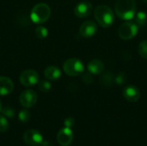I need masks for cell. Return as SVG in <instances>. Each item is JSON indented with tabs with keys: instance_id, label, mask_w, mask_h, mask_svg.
<instances>
[{
	"instance_id": "1",
	"label": "cell",
	"mask_w": 147,
	"mask_h": 146,
	"mask_svg": "<svg viewBox=\"0 0 147 146\" xmlns=\"http://www.w3.org/2000/svg\"><path fill=\"white\" fill-rule=\"evenodd\" d=\"M115 13L122 20H131L136 14L135 0H117L115 6Z\"/></svg>"
},
{
	"instance_id": "22",
	"label": "cell",
	"mask_w": 147,
	"mask_h": 146,
	"mask_svg": "<svg viewBox=\"0 0 147 146\" xmlns=\"http://www.w3.org/2000/svg\"><path fill=\"white\" fill-rule=\"evenodd\" d=\"M115 82L117 85L119 86H121V85H124L127 82V76L125 72H121L119 73L115 78Z\"/></svg>"
},
{
	"instance_id": "28",
	"label": "cell",
	"mask_w": 147,
	"mask_h": 146,
	"mask_svg": "<svg viewBox=\"0 0 147 146\" xmlns=\"http://www.w3.org/2000/svg\"><path fill=\"white\" fill-rule=\"evenodd\" d=\"M143 2H145V3H147V0H142Z\"/></svg>"
},
{
	"instance_id": "14",
	"label": "cell",
	"mask_w": 147,
	"mask_h": 146,
	"mask_svg": "<svg viewBox=\"0 0 147 146\" xmlns=\"http://www.w3.org/2000/svg\"><path fill=\"white\" fill-rule=\"evenodd\" d=\"M88 71L92 75H98L102 73L104 70V64L102 60L99 59H93L88 63L87 65Z\"/></svg>"
},
{
	"instance_id": "26",
	"label": "cell",
	"mask_w": 147,
	"mask_h": 146,
	"mask_svg": "<svg viewBox=\"0 0 147 146\" xmlns=\"http://www.w3.org/2000/svg\"><path fill=\"white\" fill-rule=\"evenodd\" d=\"M64 125L65 127H69V128H72L75 126V120L71 117H68L64 121Z\"/></svg>"
},
{
	"instance_id": "19",
	"label": "cell",
	"mask_w": 147,
	"mask_h": 146,
	"mask_svg": "<svg viewBox=\"0 0 147 146\" xmlns=\"http://www.w3.org/2000/svg\"><path fill=\"white\" fill-rule=\"evenodd\" d=\"M138 52H139L140 55L142 58L147 59V40L141 41V42L139 44Z\"/></svg>"
},
{
	"instance_id": "20",
	"label": "cell",
	"mask_w": 147,
	"mask_h": 146,
	"mask_svg": "<svg viewBox=\"0 0 147 146\" xmlns=\"http://www.w3.org/2000/svg\"><path fill=\"white\" fill-rule=\"evenodd\" d=\"M30 116H31L30 112L28 109H22L18 114V119L22 123L28 122L29 120V119H30Z\"/></svg>"
},
{
	"instance_id": "4",
	"label": "cell",
	"mask_w": 147,
	"mask_h": 146,
	"mask_svg": "<svg viewBox=\"0 0 147 146\" xmlns=\"http://www.w3.org/2000/svg\"><path fill=\"white\" fill-rule=\"evenodd\" d=\"M64 72L70 77H77L81 75L84 71V65L78 59H69L63 65Z\"/></svg>"
},
{
	"instance_id": "8",
	"label": "cell",
	"mask_w": 147,
	"mask_h": 146,
	"mask_svg": "<svg viewBox=\"0 0 147 146\" xmlns=\"http://www.w3.org/2000/svg\"><path fill=\"white\" fill-rule=\"evenodd\" d=\"M37 94L33 89H25L23 90L19 97L20 103L24 108H32L35 105L37 102Z\"/></svg>"
},
{
	"instance_id": "18",
	"label": "cell",
	"mask_w": 147,
	"mask_h": 146,
	"mask_svg": "<svg viewBox=\"0 0 147 146\" xmlns=\"http://www.w3.org/2000/svg\"><path fill=\"white\" fill-rule=\"evenodd\" d=\"M34 33H35L36 37L38 39H40V40H43V39L47 38V35H48V31H47V28L44 27V26H38L35 28Z\"/></svg>"
},
{
	"instance_id": "11",
	"label": "cell",
	"mask_w": 147,
	"mask_h": 146,
	"mask_svg": "<svg viewBox=\"0 0 147 146\" xmlns=\"http://www.w3.org/2000/svg\"><path fill=\"white\" fill-rule=\"evenodd\" d=\"M97 32V25L93 21H86L83 22L79 28V34L84 38H90Z\"/></svg>"
},
{
	"instance_id": "10",
	"label": "cell",
	"mask_w": 147,
	"mask_h": 146,
	"mask_svg": "<svg viewBox=\"0 0 147 146\" xmlns=\"http://www.w3.org/2000/svg\"><path fill=\"white\" fill-rule=\"evenodd\" d=\"M93 9L92 3L89 1H81L74 8V14L79 18L88 17Z\"/></svg>"
},
{
	"instance_id": "3",
	"label": "cell",
	"mask_w": 147,
	"mask_h": 146,
	"mask_svg": "<svg viewBox=\"0 0 147 146\" xmlns=\"http://www.w3.org/2000/svg\"><path fill=\"white\" fill-rule=\"evenodd\" d=\"M51 15V9L49 5L40 3L34 5L30 12V19L33 22L41 24L46 22Z\"/></svg>"
},
{
	"instance_id": "25",
	"label": "cell",
	"mask_w": 147,
	"mask_h": 146,
	"mask_svg": "<svg viewBox=\"0 0 147 146\" xmlns=\"http://www.w3.org/2000/svg\"><path fill=\"white\" fill-rule=\"evenodd\" d=\"M82 80H83V82H84V83H86V84H90V83L93 82V77H92L91 73H90V72H89V73H85V74L83 75Z\"/></svg>"
},
{
	"instance_id": "9",
	"label": "cell",
	"mask_w": 147,
	"mask_h": 146,
	"mask_svg": "<svg viewBox=\"0 0 147 146\" xmlns=\"http://www.w3.org/2000/svg\"><path fill=\"white\" fill-rule=\"evenodd\" d=\"M73 140V132L71 128L63 127L57 134V141L61 146H68L71 144Z\"/></svg>"
},
{
	"instance_id": "6",
	"label": "cell",
	"mask_w": 147,
	"mask_h": 146,
	"mask_svg": "<svg viewBox=\"0 0 147 146\" xmlns=\"http://www.w3.org/2000/svg\"><path fill=\"white\" fill-rule=\"evenodd\" d=\"M20 83L25 87H32L40 81V76L37 71L32 69L23 71L20 75Z\"/></svg>"
},
{
	"instance_id": "24",
	"label": "cell",
	"mask_w": 147,
	"mask_h": 146,
	"mask_svg": "<svg viewBox=\"0 0 147 146\" xmlns=\"http://www.w3.org/2000/svg\"><path fill=\"white\" fill-rule=\"evenodd\" d=\"M9 129V122L5 116L0 115V133H5Z\"/></svg>"
},
{
	"instance_id": "16",
	"label": "cell",
	"mask_w": 147,
	"mask_h": 146,
	"mask_svg": "<svg viewBox=\"0 0 147 146\" xmlns=\"http://www.w3.org/2000/svg\"><path fill=\"white\" fill-rule=\"evenodd\" d=\"M113 76L109 73V72H106L104 74L102 75V77H100V82L102 83V85H103L104 87H111L113 84Z\"/></svg>"
},
{
	"instance_id": "27",
	"label": "cell",
	"mask_w": 147,
	"mask_h": 146,
	"mask_svg": "<svg viewBox=\"0 0 147 146\" xmlns=\"http://www.w3.org/2000/svg\"><path fill=\"white\" fill-rule=\"evenodd\" d=\"M1 110H2V102L0 101V112H1Z\"/></svg>"
},
{
	"instance_id": "5",
	"label": "cell",
	"mask_w": 147,
	"mask_h": 146,
	"mask_svg": "<svg viewBox=\"0 0 147 146\" xmlns=\"http://www.w3.org/2000/svg\"><path fill=\"white\" fill-rule=\"evenodd\" d=\"M139 32V26L133 22H126L122 23L119 29L118 34L122 40H131L137 35Z\"/></svg>"
},
{
	"instance_id": "15",
	"label": "cell",
	"mask_w": 147,
	"mask_h": 146,
	"mask_svg": "<svg viewBox=\"0 0 147 146\" xmlns=\"http://www.w3.org/2000/svg\"><path fill=\"white\" fill-rule=\"evenodd\" d=\"M44 76L48 80H57L61 77V71L59 67L54 65H50L47 67L44 71Z\"/></svg>"
},
{
	"instance_id": "13",
	"label": "cell",
	"mask_w": 147,
	"mask_h": 146,
	"mask_svg": "<svg viewBox=\"0 0 147 146\" xmlns=\"http://www.w3.org/2000/svg\"><path fill=\"white\" fill-rule=\"evenodd\" d=\"M14 89L12 80L7 77L0 76V96H4L9 95Z\"/></svg>"
},
{
	"instance_id": "12",
	"label": "cell",
	"mask_w": 147,
	"mask_h": 146,
	"mask_svg": "<svg viewBox=\"0 0 147 146\" xmlns=\"http://www.w3.org/2000/svg\"><path fill=\"white\" fill-rule=\"evenodd\" d=\"M123 96L129 102H136L140 97V91L136 86L128 85L123 89Z\"/></svg>"
},
{
	"instance_id": "2",
	"label": "cell",
	"mask_w": 147,
	"mask_h": 146,
	"mask_svg": "<svg viewBox=\"0 0 147 146\" xmlns=\"http://www.w3.org/2000/svg\"><path fill=\"white\" fill-rule=\"evenodd\" d=\"M94 15L98 24L102 28L110 27L115 21L113 10L107 5H98L94 10Z\"/></svg>"
},
{
	"instance_id": "7",
	"label": "cell",
	"mask_w": 147,
	"mask_h": 146,
	"mask_svg": "<svg viewBox=\"0 0 147 146\" xmlns=\"http://www.w3.org/2000/svg\"><path fill=\"white\" fill-rule=\"evenodd\" d=\"M23 141L26 145L30 146L39 145L43 144V136L39 131L35 129H30L24 133Z\"/></svg>"
},
{
	"instance_id": "21",
	"label": "cell",
	"mask_w": 147,
	"mask_h": 146,
	"mask_svg": "<svg viewBox=\"0 0 147 146\" xmlns=\"http://www.w3.org/2000/svg\"><path fill=\"white\" fill-rule=\"evenodd\" d=\"M38 88L41 92H48L51 90L52 89V85L50 83V82L46 81V80H42V81H39L38 83Z\"/></svg>"
},
{
	"instance_id": "23",
	"label": "cell",
	"mask_w": 147,
	"mask_h": 146,
	"mask_svg": "<svg viewBox=\"0 0 147 146\" xmlns=\"http://www.w3.org/2000/svg\"><path fill=\"white\" fill-rule=\"evenodd\" d=\"M1 112H2L3 116H5L7 118H10V119L13 118L15 116V114H16L15 109H13L11 107H5V108H2Z\"/></svg>"
},
{
	"instance_id": "17",
	"label": "cell",
	"mask_w": 147,
	"mask_h": 146,
	"mask_svg": "<svg viewBox=\"0 0 147 146\" xmlns=\"http://www.w3.org/2000/svg\"><path fill=\"white\" fill-rule=\"evenodd\" d=\"M135 23L138 26H144L147 22V15L144 11H140L134 15Z\"/></svg>"
}]
</instances>
